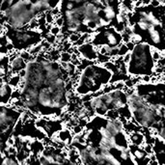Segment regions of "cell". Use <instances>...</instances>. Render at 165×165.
Segmentation results:
<instances>
[{
	"label": "cell",
	"mask_w": 165,
	"mask_h": 165,
	"mask_svg": "<svg viewBox=\"0 0 165 165\" xmlns=\"http://www.w3.org/2000/svg\"><path fill=\"white\" fill-rule=\"evenodd\" d=\"M14 4V1H10V0H4V1H0V13L5 14V13L12 7Z\"/></svg>",
	"instance_id": "9c48e42d"
},
{
	"label": "cell",
	"mask_w": 165,
	"mask_h": 165,
	"mask_svg": "<svg viewBox=\"0 0 165 165\" xmlns=\"http://www.w3.org/2000/svg\"><path fill=\"white\" fill-rule=\"evenodd\" d=\"M60 63H71L72 62V54H69V52H61L60 53Z\"/></svg>",
	"instance_id": "5bb4252c"
},
{
	"label": "cell",
	"mask_w": 165,
	"mask_h": 165,
	"mask_svg": "<svg viewBox=\"0 0 165 165\" xmlns=\"http://www.w3.org/2000/svg\"><path fill=\"white\" fill-rule=\"evenodd\" d=\"M1 165H19V162L15 158H12L10 156H6V158L2 159Z\"/></svg>",
	"instance_id": "e0dca14e"
},
{
	"label": "cell",
	"mask_w": 165,
	"mask_h": 165,
	"mask_svg": "<svg viewBox=\"0 0 165 165\" xmlns=\"http://www.w3.org/2000/svg\"><path fill=\"white\" fill-rule=\"evenodd\" d=\"M26 66H27V63L20 57L19 52V55L10 61V72L12 73H19L21 69H26Z\"/></svg>",
	"instance_id": "7a4b0ae2"
},
{
	"label": "cell",
	"mask_w": 165,
	"mask_h": 165,
	"mask_svg": "<svg viewBox=\"0 0 165 165\" xmlns=\"http://www.w3.org/2000/svg\"><path fill=\"white\" fill-rule=\"evenodd\" d=\"M19 56L22 58L26 63H30V62H33L36 59L35 56H33L32 54L29 53L28 50H21L19 51Z\"/></svg>",
	"instance_id": "ba28073f"
},
{
	"label": "cell",
	"mask_w": 165,
	"mask_h": 165,
	"mask_svg": "<svg viewBox=\"0 0 165 165\" xmlns=\"http://www.w3.org/2000/svg\"><path fill=\"white\" fill-rule=\"evenodd\" d=\"M81 37V34L80 33H76V34H71L68 36V42L72 45H75V43L79 40Z\"/></svg>",
	"instance_id": "ffe728a7"
},
{
	"label": "cell",
	"mask_w": 165,
	"mask_h": 165,
	"mask_svg": "<svg viewBox=\"0 0 165 165\" xmlns=\"http://www.w3.org/2000/svg\"><path fill=\"white\" fill-rule=\"evenodd\" d=\"M84 131V128H82L81 125H75L72 128V135H80V134H82V132Z\"/></svg>",
	"instance_id": "cb8c5ba5"
},
{
	"label": "cell",
	"mask_w": 165,
	"mask_h": 165,
	"mask_svg": "<svg viewBox=\"0 0 165 165\" xmlns=\"http://www.w3.org/2000/svg\"><path fill=\"white\" fill-rule=\"evenodd\" d=\"M79 56L82 59L95 62L98 58V49L94 46L92 43H85V45L77 47Z\"/></svg>",
	"instance_id": "6da1fadb"
},
{
	"label": "cell",
	"mask_w": 165,
	"mask_h": 165,
	"mask_svg": "<svg viewBox=\"0 0 165 165\" xmlns=\"http://www.w3.org/2000/svg\"><path fill=\"white\" fill-rule=\"evenodd\" d=\"M128 49L127 46L125 45V43H121V45L119 46V53H118V56L119 57H124V56L128 53Z\"/></svg>",
	"instance_id": "603a6c76"
},
{
	"label": "cell",
	"mask_w": 165,
	"mask_h": 165,
	"mask_svg": "<svg viewBox=\"0 0 165 165\" xmlns=\"http://www.w3.org/2000/svg\"><path fill=\"white\" fill-rule=\"evenodd\" d=\"M151 55H152V59H153L155 63H156L162 57L160 50H158L156 49H155V47H152V46H151Z\"/></svg>",
	"instance_id": "4fadbf2b"
},
{
	"label": "cell",
	"mask_w": 165,
	"mask_h": 165,
	"mask_svg": "<svg viewBox=\"0 0 165 165\" xmlns=\"http://www.w3.org/2000/svg\"><path fill=\"white\" fill-rule=\"evenodd\" d=\"M130 62H131V52H128L123 57V63L125 66H128Z\"/></svg>",
	"instance_id": "f546056e"
},
{
	"label": "cell",
	"mask_w": 165,
	"mask_h": 165,
	"mask_svg": "<svg viewBox=\"0 0 165 165\" xmlns=\"http://www.w3.org/2000/svg\"><path fill=\"white\" fill-rule=\"evenodd\" d=\"M119 117H120V114L118 110H108L105 118L106 120H109V121H117L119 120Z\"/></svg>",
	"instance_id": "8fae6325"
},
{
	"label": "cell",
	"mask_w": 165,
	"mask_h": 165,
	"mask_svg": "<svg viewBox=\"0 0 165 165\" xmlns=\"http://www.w3.org/2000/svg\"><path fill=\"white\" fill-rule=\"evenodd\" d=\"M129 141L131 143V145L137 146L142 148L146 144L145 141V135H143L140 132H132L129 134Z\"/></svg>",
	"instance_id": "277c9868"
},
{
	"label": "cell",
	"mask_w": 165,
	"mask_h": 165,
	"mask_svg": "<svg viewBox=\"0 0 165 165\" xmlns=\"http://www.w3.org/2000/svg\"><path fill=\"white\" fill-rule=\"evenodd\" d=\"M141 82L143 84H148V83H151V75H142L141 76Z\"/></svg>",
	"instance_id": "4dcf8cb0"
},
{
	"label": "cell",
	"mask_w": 165,
	"mask_h": 165,
	"mask_svg": "<svg viewBox=\"0 0 165 165\" xmlns=\"http://www.w3.org/2000/svg\"><path fill=\"white\" fill-rule=\"evenodd\" d=\"M64 23H65V21H64V17H63V16H57V17L55 19V20H54V25L58 26V27H60V28L63 27V26H64Z\"/></svg>",
	"instance_id": "f1b7e54d"
},
{
	"label": "cell",
	"mask_w": 165,
	"mask_h": 165,
	"mask_svg": "<svg viewBox=\"0 0 165 165\" xmlns=\"http://www.w3.org/2000/svg\"><path fill=\"white\" fill-rule=\"evenodd\" d=\"M130 41L132 43H134L135 45H139V43H142L143 42V37L141 34H139L137 32H134L132 35H131V38H130Z\"/></svg>",
	"instance_id": "9a60e30c"
},
{
	"label": "cell",
	"mask_w": 165,
	"mask_h": 165,
	"mask_svg": "<svg viewBox=\"0 0 165 165\" xmlns=\"http://www.w3.org/2000/svg\"><path fill=\"white\" fill-rule=\"evenodd\" d=\"M163 40H164V43H165V36H164V39H163Z\"/></svg>",
	"instance_id": "60d3db41"
},
{
	"label": "cell",
	"mask_w": 165,
	"mask_h": 165,
	"mask_svg": "<svg viewBox=\"0 0 165 165\" xmlns=\"http://www.w3.org/2000/svg\"><path fill=\"white\" fill-rule=\"evenodd\" d=\"M61 32H62V29H61L60 27H58V26H56V25H52L51 28H50L49 34L53 35V36H55V37H57L61 34Z\"/></svg>",
	"instance_id": "4316f807"
},
{
	"label": "cell",
	"mask_w": 165,
	"mask_h": 165,
	"mask_svg": "<svg viewBox=\"0 0 165 165\" xmlns=\"http://www.w3.org/2000/svg\"><path fill=\"white\" fill-rule=\"evenodd\" d=\"M136 24H137V27L140 30H142V31H148L151 27V24L142 19H139V20L136 22Z\"/></svg>",
	"instance_id": "7c38bea8"
},
{
	"label": "cell",
	"mask_w": 165,
	"mask_h": 165,
	"mask_svg": "<svg viewBox=\"0 0 165 165\" xmlns=\"http://www.w3.org/2000/svg\"><path fill=\"white\" fill-rule=\"evenodd\" d=\"M120 158L123 160V161H128V160L131 158V155L129 153L128 149H125L124 151L120 152Z\"/></svg>",
	"instance_id": "ac0fdd59"
},
{
	"label": "cell",
	"mask_w": 165,
	"mask_h": 165,
	"mask_svg": "<svg viewBox=\"0 0 165 165\" xmlns=\"http://www.w3.org/2000/svg\"><path fill=\"white\" fill-rule=\"evenodd\" d=\"M161 119H162V121H163V123H165V110H164L163 114H162V117H161Z\"/></svg>",
	"instance_id": "74e56055"
},
{
	"label": "cell",
	"mask_w": 165,
	"mask_h": 165,
	"mask_svg": "<svg viewBox=\"0 0 165 165\" xmlns=\"http://www.w3.org/2000/svg\"><path fill=\"white\" fill-rule=\"evenodd\" d=\"M155 66L159 68H165V57L160 58V60H158V62H156Z\"/></svg>",
	"instance_id": "836d02e7"
},
{
	"label": "cell",
	"mask_w": 165,
	"mask_h": 165,
	"mask_svg": "<svg viewBox=\"0 0 165 165\" xmlns=\"http://www.w3.org/2000/svg\"><path fill=\"white\" fill-rule=\"evenodd\" d=\"M4 84H0V90H1V88H2V86H3Z\"/></svg>",
	"instance_id": "ab89813d"
},
{
	"label": "cell",
	"mask_w": 165,
	"mask_h": 165,
	"mask_svg": "<svg viewBox=\"0 0 165 165\" xmlns=\"http://www.w3.org/2000/svg\"><path fill=\"white\" fill-rule=\"evenodd\" d=\"M39 165H49V163L47 162V160L45 158V156L43 155H39Z\"/></svg>",
	"instance_id": "1f68e13d"
},
{
	"label": "cell",
	"mask_w": 165,
	"mask_h": 165,
	"mask_svg": "<svg viewBox=\"0 0 165 165\" xmlns=\"http://www.w3.org/2000/svg\"><path fill=\"white\" fill-rule=\"evenodd\" d=\"M99 133L101 134L102 138H105V139H110L112 137L111 133L108 131V130L106 129L105 127H103V125H102L101 128H99Z\"/></svg>",
	"instance_id": "2e32d148"
},
{
	"label": "cell",
	"mask_w": 165,
	"mask_h": 165,
	"mask_svg": "<svg viewBox=\"0 0 165 165\" xmlns=\"http://www.w3.org/2000/svg\"><path fill=\"white\" fill-rule=\"evenodd\" d=\"M16 137L12 134L11 136H9L6 140V146L7 147H16Z\"/></svg>",
	"instance_id": "484cf974"
},
{
	"label": "cell",
	"mask_w": 165,
	"mask_h": 165,
	"mask_svg": "<svg viewBox=\"0 0 165 165\" xmlns=\"http://www.w3.org/2000/svg\"><path fill=\"white\" fill-rule=\"evenodd\" d=\"M22 79H24V78L26 77V75H27V71H26V69H21V71H19V73H17Z\"/></svg>",
	"instance_id": "d590c367"
},
{
	"label": "cell",
	"mask_w": 165,
	"mask_h": 165,
	"mask_svg": "<svg viewBox=\"0 0 165 165\" xmlns=\"http://www.w3.org/2000/svg\"><path fill=\"white\" fill-rule=\"evenodd\" d=\"M102 158L104 160V162L107 163V164H110V165H122L119 158H117L114 155L111 154V152H109V153L102 154Z\"/></svg>",
	"instance_id": "52a82bcc"
},
{
	"label": "cell",
	"mask_w": 165,
	"mask_h": 165,
	"mask_svg": "<svg viewBox=\"0 0 165 165\" xmlns=\"http://www.w3.org/2000/svg\"><path fill=\"white\" fill-rule=\"evenodd\" d=\"M21 83H22V78L17 73H12L10 76L7 77V84L13 89H19Z\"/></svg>",
	"instance_id": "5b68a950"
},
{
	"label": "cell",
	"mask_w": 165,
	"mask_h": 165,
	"mask_svg": "<svg viewBox=\"0 0 165 165\" xmlns=\"http://www.w3.org/2000/svg\"><path fill=\"white\" fill-rule=\"evenodd\" d=\"M28 51H29L30 54H32L33 56L36 57V56H38L39 54H41L42 52H43V46H42L41 43H38V45H35L32 47H30Z\"/></svg>",
	"instance_id": "30bf717a"
},
{
	"label": "cell",
	"mask_w": 165,
	"mask_h": 165,
	"mask_svg": "<svg viewBox=\"0 0 165 165\" xmlns=\"http://www.w3.org/2000/svg\"><path fill=\"white\" fill-rule=\"evenodd\" d=\"M109 61H111V58L109 57V56H107V55H102V54H99V53H98L97 63L104 65L105 63L109 62Z\"/></svg>",
	"instance_id": "d6986e66"
},
{
	"label": "cell",
	"mask_w": 165,
	"mask_h": 165,
	"mask_svg": "<svg viewBox=\"0 0 165 165\" xmlns=\"http://www.w3.org/2000/svg\"><path fill=\"white\" fill-rule=\"evenodd\" d=\"M150 6L153 8H160L161 7V1H158V0H155V1H151Z\"/></svg>",
	"instance_id": "e575fe53"
},
{
	"label": "cell",
	"mask_w": 165,
	"mask_h": 165,
	"mask_svg": "<svg viewBox=\"0 0 165 165\" xmlns=\"http://www.w3.org/2000/svg\"><path fill=\"white\" fill-rule=\"evenodd\" d=\"M148 32H149L151 41L153 42L155 45H159L160 42H161V34H160V32L156 29V27L151 25V27L148 30Z\"/></svg>",
	"instance_id": "8992f818"
},
{
	"label": "cell",
	"mask_w": 165,
	"mask_h": 165,
	"mask_svg": "<svg viewBox=\"0 0 165 165\" xmlns=\"http://www.w3.org/2000/svg\"><path fill=\"white\" fill-rule=\"evenodd\" d=\"M4 32V25L0 23V34H2Z\"/></svg>",
	"instance_id": "8d00e7d4"
},
{
	"label": "cell",
	"mask_w": 165,
	"mask_h": 165,
	"mask_svg": "<svg viewBox=\"0 0 165 165\" xmlns=\"http://www.w3.org/2000/svg\"><path fill=\"white\" fill-rule=\"evenodd\" d=\"M111 23H112L111 21L107 20L106 19H104L103 16H101L99 17V27L105 28V27H108V26H110Z\"/></svg>",
	"instance_id": "d4e9b609"
},
{
	"label": "cell",
	"mask_w": 165,
	"mask_h": 165,
	"mask_svg": "<svg viewBox=\"0 0 165 165\" xmlns=\"http://www.w3.org/2000/svg\"><path fill=\"white\" fill-rule=\"evenodd\" d=\"M160 52H161V56H162V57H165V49L160 50Z\"/></svg>",
	"instance_id": "f35d334b"
},
{
	"label": "cell",
	"mask_w": 165,
	"mask_h": 165,
	"mask_svg": "<svg viewBox=\"0 0 165 165\" xmlns=\"http://www.w3.org/2000/svg\"><path fill=\"white\" fill-rule=\"evenodd\" d=\"M125 46H127V47H128V49L129 52H132L134 50V49H135V46H136L135 43H132L131 41L128 42V43H125Z\"/></svg>",
	"instance_id": "d6a6232c"
},
{
	"label": "cell",
	"mask_w": 165,
	"mask_h": 165,
	"mask_svg": "<svg viewBox=\"0 0 165 165\" xmlns=\"http://www.w3.org/2000/svg\"><path fill=\"white\" fill-rule=\"evenodd\" d=\"M45 19H46V25H54V20H55V17L52 16V14L49 12H47L45 14Z\"/></svg>",
	"instance_id": "44dd1931"
},
{
	"label": "cell",
	"mask_w": 165,
	"mask_h": 165,
	"mask_svg": "<svg viewBox=\"0 0 165 165\" xmlns=\"http://www.w3.org/2000/svg\"><path fill=\"white\" fill-rule=\"evenodd\" d=\"M142 149L144 150V152L146 153V155L148 156H150L152 155L155 154V151H154V145L152 144H145L144 146L142 147Z\"/></svg>",
	"instance_id": "7402d4cb"
},
{
	"label": "cell",
	"mask_w": 165,
	"mask_h": 165,
	"mask_svg": "<svg viewBox=\"0 0 165 165\" xmlns=\"http://www.w3.org/2000/svg\"><path fill=\"white\" fill-rule=\"evenodd\" d=\"M45 40L51 46L55 45L56 42H57V39H56V37L53 36V35H51V34H47L46 36V38H45Z\"/></svg>",
	"instance_id": "83f0119b"
},
{
	"label": "cell",
	"mask_w": 165,
	"mask_h": 165,
	"mask_svg": "<svg viewBox=\"0 0 165 165\" xmlns=\"http://www.w3.org/2000/svg\"><path fill=\"white\" fill-rule=\"evenodd\" d=\"M13 91H14V89L9 86L7 83L2 86L1 90H0V104H5L10 102Z\"/></svg>",
	"instance_id": "3957f363"
}]
</instances>
